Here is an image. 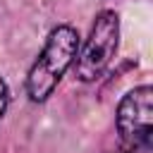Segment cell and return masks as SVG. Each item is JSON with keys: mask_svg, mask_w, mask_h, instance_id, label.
Instances as JSON below:
<instances>
[{"mask_svg": "<svg viewBox=\"0 0 153 153\" xmlns=\"http://www.w3.org/2000/svg\"><path fill=\"white\" fill-rule=\"evenodd\" d=\"M79 50V33L69 24H60L48 33V41L26 74V96L43 103L53 96L65 72L72 67Z\"/></svg>", "mask_w": 153, "mask_h": 153, "instance_id": "cell-1", "label": "cell"}, {"mask_svg": "<svg viewBox=\"0 0 153 153\" xmlns=\"http://www.w3.org/2000/svg\"><path fill=\"white\" fill-rule=\"evenodd\" d=\"M120 43V17L115 10H103L96 14L91 33L81 48V53L74 57L76 76L81 81H96L112 62Z\"/></svg>", "mask_w": 153, "mask_h": 153, "instance_id": "cell-2", "label": "cell"}, {"mask_svg": "<svg viewBox=\"0 0 153 153\" xmlns=\"http://www.w3.org/2000/svg\"><path fill=\"white\" fill-rule=\"evenodd\" d=\"M117 131L124 146L151 148L153 143V88L148 84L127 91L117 105Z\"/></svg>", "mask_w": 153, "mask_h": 153, "instance_id": "cell-3", "label": "cell"}, {"mask_svg": "<svg viewBox=\"0 0 153 153\" xmlns=\"http://www.w3.org/2000/svg\"><path fill=\"white\" fill-rule=\"evenodd\" d=\"M7 103H10V88H7V84L0 79V120H2L5 110H7Z\"/></svg>", "mask_w": 153, "mask_h": 153, "instance_id": "cell-4", "label": "cell"}, {"mask_svg": "<svg viewBox=\"0 0 153 153\" xmlns=\"http://www.w3.org/2000/svg\"><path fill=\"white\" fill-rule=\"evenodd\" d=\"M105 153H151V148H131V146H120L115 151H105Z\"/></svg>", "mask_w": 153, "mask_h": 153, "instance_id": "cell-5", "label": "cell"}]
</instances>
